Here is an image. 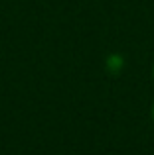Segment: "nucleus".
I'll return each instance as SVG.
<instances>
[{"label":"nucleus","mask_w":154,"mask_h":155,"mask_svg":"<svg viewBox=\"0 0 154 155\" xmlns=\"http://www.w3.org/2000/svg\"><path fill=\"white\" fill-rule=\"evenodd\" d=\"M152 120H154V104H152Z\"/></svg>","instance_id":"obj_1"},{"label":"nucleus","mask_w":154,"mask_h":155,"mask_svg":"<svg viewBox=\"0 0 154 155\" xmlns=\"http://www.w3.org/2000/svg\"><path fill=\"white\" fill-rule=\"evenodd\" d=\"M152 75H154V67H152Z\"/></svg>","instance_id":"obj_2"}]
</instances>
